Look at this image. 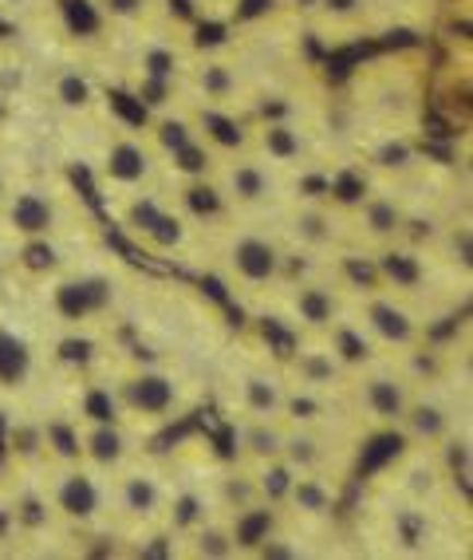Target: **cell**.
<instances>
[{
	"label": "cell",
	"instance_id": "cell-1",
	"mask_svg": "<svg viewBox=\"0 0 473 560\" xmlns=\"http://www.w3.org/2000/svg\"><path fill=\"white\" fill-rule=\"evenodd\" d=\"M154 171V154L151 147L134 135L131 127H122V135H115L107 142V154H103V178L115 182V186H142Z\"/></svg>",
	"mask_w": 473,
	"mask_h": 560
},
{
	"label": "cell",
	"instance_id": "cell-2",
	"mask_svg": "<svg viewBox=\"0 0 473 560\" xmlns=\"http://www.w3.org/2000/svg\"><path fill=\"white\" fill-rule=\"evenodd\" d=\"M193 130L198 139L210 147V151H225V154H241L252 147V130L245 119L233 115V107H213V103H198L193 107Z\"/></svg>",
	"mask_w": 473,
	"mask_h": 560
},
{
	"label": "cell",
	"instance_id": "cell-3",
	"mask_svg": "<svg viewBox=\"0 0 473 560\" xmlns=\"http://www.w3.org/2000/svg\"><path fill=\"white\" fill-rule=\"evenodd\" d=\"M111 304V280L103 277H83V280H63L56 296H51V308L60 312V320L80 324L95 312H103Z\"/></svg>",
	"mask_w": 473,
	"mask_h": 560
},
{
	"label": "cell",
	"instance_id": "cell-4",
	"mask_svg": "<svg viewBox=\"0 0 473 560\" xmlns=\"http://www.w3.org/2000/svg\"><path fill=\"white\" fill-rule=\"evenodd\" d=\"M122 402L134 410V415H146V419H162L170 415L174 402H178V387L174 380H166L162 371H139L122 383Z\"/></svg>",
	"mask_w": 473,
	"mask_h": 560
},
{
	"label": "cell",
	"instance_id": "cell-5",
	"mask_svg": "<svg viewBox=\"0 0 473 560\" xmlns=\"http://www.w3.org/2000/svg\"><path fill=\"white\" fill-rule=\"evenodd\" d=\"M229 265L245 284H269L281 272V253L264 237H237L229 249Z\"/></svg>",
	"mask_w": 473,
	"mask_h": 560
},
{
	"label": "cell",
	"instance_id": "cell-6",
	"mask_svg": "<svg viewBox=\"0 0 473 560\" xmlns=\"http://www.w3.org/2000/svg\"><path fill=\"white\" fill-rule=\"evenodd\" d=\"M99 501H103L99 486H95V478L83 470L63 474L60 486H56V510L71 521H91L95 513H99Z\"/></svg>",
	"mask_w": 473,
	"mask_h": 560
},
{
	"label": "cell",
	"instance_id": "cell-7",
	"mask_svg": "<svg viewBox=\"0 0 473 560\" xmlns=\"http://www.w3.org/2000/svg\"><path fill=\"white\" fill-rule=\"evenodd\" d=\"M252 147L264 154L269 162H296L304 154L300 130L293 127V119H261L252 130Z\"/></svg>",
	"mask_w": 473,
	"mask_h": 560
},
{
	"label": "cell",
	"instance_id": "cell-8",
	"mask_svg": "<svg viewBox=\"0 0 473 560\" xmlns=\"http://www.w3.org/2000/svg\"><path fill=\"white\" fill-rule=\"evenodd\" d=\"M51 9L60 16V28L80 44L103 40V32L111 28V24L103 21V12L95 0H51Z\"/></svg>",
	"mask_w": 473,
	"mask_h": 560
},
{
	"label": "cell",
	"instance_id": "cell-9",
	"mask_svg": "<svg viewBox=\"0 0 473 560\" xmlns=\"http://www.w3.org/2000/svg\"><path fill=\"white\" fill-rule=\"evenodd\" d=\"M51 103L71 110V115H83V110H91L95 103H99V88L91 83L87 71L60 68L56 75H51Z\"/></svg>",
	"mask_w": 473,
	"mask_h": 560
},
{
	"label": "cell",
	"instance_id": "cell-10",
	"mask_svg": "<svg viewBox=\"0 0 473 560\" xmlns=\"http://www.w3.org/2000/svg\"><path fill=\"white\" fill-rule=\"evenodd\" d=\"M9 221H12V230L24 233V237H48V230L56 225V206H51L44 194L24 190L12 198Z\"/></svg>",
	"mask_w": 473,
	"mask_h": 560
},
{
	"label": "cell",
	"instance_id": "cell-11",
	"mask_svg": "<svg viewBox=\"0 0 473 560\" xmlns=\"http://www.w3.org/2000/svg\"><path fill=\"white\" fill-rule=\"evenodd\" d=\"M193 88H198V103L233 107V100H237V71L222 60H202L193 68Z\"/></svg>",
	"mask_w": 473,
	"mask_h": 560
},
{
	"label": "cell",
	"instance_id": "cell-12",
	"mask_svg": "<svg viewBox=\"0 0 473 560\" xmlns=\"http://www.w3.org/2000/svg\"><path fill=\"white\" fill-rule=\"evenodd\" d=\"M32 375V348L24 336L0 328V387H24Z\"/></svg>",
	"mask_w": 473,
	"mask_h": 560
},
{
	"label": "cell",
	"instance_id": "cell-13",
	"mask_svg": "<svg viewBox=\"0 0 473 560\" xmlns=\"http://www.w3.org/2000/svg\"><path fill=\"white\" fill-rule=\"evenodd\" d=\"M367 324H371L375 336H383L387 343H399V348H406V343H414V336H418V328H414V320L406 316L399 304L391 301H371L367 304Z\"/></svg>",
	"mask_w": 473,
	"mask_h": 560
},
{
	"label": "cell",
	"instance_id": "cell-14",
	"mask_svg": "<svg viewBox=\"0 0 473 560\" xmlns=\"http://www.w3.org/2000/svg\"><path fill=\"white\" fill-rule=\"evenodd\" d=\"M363 402H367V410H371L375 419L383 422H399L406 415V390L403 383L387 380V375H375V380H367V387H363Z\"/></svg>",
	"mask_w": 473,
	"mask_h": 560
},
{
	"label": "cell",
	"instance_id": "cell-15",
	"mask_svg": "<svg viewBox=\"0 0 473 560\" xmlns=\"http://www.w3.org/2000/svg\"><path fill=\"white\" fill-rule=\"evenodd\" d=\"M181 206H186V213L198 221H217L225 213V190H217L210 182V174L205 178H186V186H181Z\"/></svg>",
	"mask_w": 473,
	"mask_h": 560
},
{
	"label": "cell",
	"instance_id": "cell-16",
	"mask_svg": "<svg viewBox=\"0 0 473 560\" xmlns=\"http://www.w3.org/2000/svg\"><path fill=\"white\" fill-rule=\"evenodd\" d=\"M272 194V178L261 162H237L229 166V198H237L241 206H261Z\"/></svg>",
	"mask_w": 473,
	"mask_h": 560
},
{
	"label": "cell",
	"instance_id": "cell-17",
	"mask_svg": "<svg viewBox=\"0 0 473 560\" xmlns=\"http://www.w3.org/2000/svg\"><path fill=\"white\" fill-rule=\"evenodd\" d=\"M107 24H119V28H151L162 16L158 0H95Z\"/></svg>",
	"mask_w": 473,
	"mask_h": 560
},
{
	"label": "cell",
	"instance_id": "cell-18",
	"mask_svg": "<svg viewBox=\"0 0 473 560\" xmlns=\"http://www.w3.org/2000/svg\"><path fill=\"white\" fill-rule=\"evenodd\" d=\"M83 454H87V458L95 462V466H103V470L119 466L122 454H127L122 431L115 427V422H95V427H91V434L83 439Z\"/></svg>",
	"mask_w": 473,
	"mask_h": 560
},
{
	"label": "cell",
	"instance_id": "cell-19",
	"mask_svg": "<svg viewBox=\"0 0 473 560\" xmlns=\"http://www.w3.org/2000/svg\"><path fill=\"white\" fill-rule=\"evenodd\" d=\"M335 312H340V304H335V296L323 289V284H304V289L296 292V316H300L308 328H332Z\"/></svg>",
	"mask_w": 473,
	"mask_h": 560
},
{
	"label": "cell",
	"instance_id": "cell-20",
	"mask_svg": "<svg viewBox=\"0 0 473 560\" xmlns=\"http://www.w3.org/2000/svg\"><path fill=\"white\" fill-rule=\"evenodd\" d=\"M367 194H371V178H367L363 166H343V171H335L332 178H328V198H332L335 206H343V210L363 206Z\"/></svg>",
	"mask_w": 473,
	"mask_h": 560
},
{
	"label": "cell",
	"instance_id": "cell-21",
	"mask_svg": "<svg viewBox=\"0 0 473 560\" xmlns=\"http://www.w3.org/2000/svg\"><path fill=\"white\" fill-rule=\"evenodd\" d=\"M406 451V434L399 431H383V434H375L367 446H363L359 454V478H371V474H379L383 466H391L394 458H403Z\"/></svg>",
	"mask_w": 473,
	"mask_h": 560
},
{
	"label": "cell",
	"instance_id": "cell-22",
	"mask_svg": "<svg viewBox=\"0 0 473 560\" xmlns=\"http://www.w3.org/2000/svg\"><path fill=\"white\" fill-rule=\"evenodd\" d=\"M272 529H276V513L269 510V505H249V510L237 517V525H233V545L237 549H257L264 537H272Z\"/></svg>",
	"mask_w": 473,
	"mask_h": 560
},
{
	"label": "cell",
	"instance_id": "cell-23",
	"mask_svg": "<svg viewBox=\"0 0 473 560\" xmlns=\"http://www.w3.org/2000/svg\"><path fill=\"white\" fill-rule=\"evenodd\" d=\"M375 265H379V277L391 280L394 289H418L423 284V260L406 249H387Z\"/></svg>",
	"mask_w": 473,
	"mask_h": 560
},
{
	"label": "cell",
	"instance_id": "cell-24",
	"mask_svg": "<svg viewBox=\"0 0 473 560\" xmlns=\"http://www.w3.org/2000/svg\"><path fill=\"white\" fill-rule=\"evenodd\" d=\"M363 221H367V230H371L375 237H394V233L403 230V210H399L394 198H375V194H367V201H363Z\"/></svg>",
	"mask_w": 473,
	"mask_h": 560
},
{
	"label": "cell",
	"instance_id": "cell-25",
	"mask_svg": "<svg viewBox=\"0 0 473 560\" xmlns=\"http://www.w3.org/2000/svg\"><path fill=\"white\" fill-rule=\"evenodd\" d=\"M257 331H261V340L269 343L272 360H281V363L296 360V351H300V336H296V328H288V324L276 320V316H261V320H257Z\"/></svg>",
	"mask_w": 473,
	"mask_h": 560
},
{
	"label": "cell",
	"instance_id": "cell-26",
	"mask_svg": "<svg viewBox=\"0 0 473 560\" xmlns=\"http://www.w3.org/2000/svg\"><path fill=\"white\" fill-rule=\"evenodd\" d=\"M44 451H51L60 462H80L83 458V442H80V431L71 427V422L56 419L44 427Z\"/></svg>",
	"mask_w": 473,
	"mask_h": 560
},
{
	"label": "cell",
	"instance_id": "cell-27",
	"mask_svg": "<svg viewBox=\"0 0 473 560\" xmlns=\"http://www.w3.org/2000/svg\"><path fill=\"white\" fill-rule=\"evenodd\" d=\"M403 419L411 422V434H414V439H426V442L446 439V431H450V419H446V415H442V410H438V407H430V402H418V407H406Z\"/></svg>",
	"mask_w": 473,
	"mask_h": 560
},
{
	"label": "cell",
	"instance_id": "cell-28",
	"mask_svg": "<svg viewBox=\"0 0 473 560\" xmlns=\"http://www.w3.org/2000/svg\"><path fill=\"white\" fill-rule=\"evenodd\" d=\"M170 159H174V171L186 174V178H205V174L213 171V151L202 139H190L186 147H178Z\"/></svg>",
	"mask_w": 473,
	"mask_h": 560
},
{
	"label": "cell",
	"instance_id": "cell-29",
	"mask_svg": "<svg viewBox=\"0 0 473 560\" xmlns=\"http://www.w3.org/2000/svg\"><path fill=\"white\" fill-rule=\"evenodd\" d=\"M122 505L131 513H139V517H151V513L158 510V486H154L151 478L134 474V478L122 481Z\"/></svg>",
	"mask_w": 473,
	"mask_h": 560
},
{
	"label": "cell",
	"instance_id": "cell-30",
	"mask_svg": "<svg viewBox=\"0 0 473 560\" xmlns=\"http://www.w3.org/2000/svg\"><path fill=\"white\" fill-rule=\"evenodd\" d=\"M288 498H293L296 510H304V513H328L332 510V493H328V486H323L320 478H293Z\"/></svg>",
	"mask_w": 473,
	"mask_h": 560
},
{
	"label": "cell",
	"instance_id": "cell-31",
	"mask_svg": "<svg viewBox=\"0 0 473 560\" xmlns=\"http://www.w3.org/2000/svg\"><path fill=\"white\" fill-rule=\"evenodd\" d=\"M332 351H335V360L347 363V368H355V363H367V360H371V343L363 340V331H355V328H335Z\"/></svg>",
	"mask_w": 473,
	"mask_h": 560
},
{
	"label": "cell",
	"instance_id": "cell-32",
	"mask_svg": "<svg viewBox=\"0 0 473 560\" xmlns=\"http://www.w3.org/2000/svg\"><path fill=\"white\" fill-rule=\"evenodd\" d=\"M411 162H414V147L406 139H383L371 151V166H379V171H406Z\"/></svg>",
	"mask_w": 473,
	"mask_h": 560
},
{
	"label": "cell",
	"instance_id": "cell-33",
	"mask_svg": "<svg viewBox=\"0 0 473 560\" xmlns=\"http://www.w3.org/2000/svg\"><path fill=\"white\" fill-rule=\"evenodd\" d=\"M245 407L252 415H272V410L281 407V390L272 387L269 380H261V375H249L245 380Z\"/></svg>",
	"mask_w": 473,
	"mask_h": 560
},
{
	"label": "cell",
	"instance_id": "cell-34",
	"mask_svg": "<svg viewBox=\"0 0 473 560\" xmlns=\"http://www.w3.org/2000/svg\"><path fill=\"white\" fill-rule=\"evenodd\" d=\"M281 9V0H229V21L225 24H261Z\"/></svg>",
	"mask_w": 473,
	"mask_h": 560
},
{
	"label": "cell",
	"instance_id": "cell-35",
	"mask_svg": "<svg viewBox=\"0 0 473 560\" xmlns=\"http://www.w3.org/2000/svg\"><path fill=\"white\" fill-rule=\"evenodd\" d=\"M293 490V466L288 462H272L269 470L261 474V493L269 498V505H281Z\"/></svg>",
	"mask_w": 473,
	"mask_h": 560
},
{
	"label": "cell",
	"instance_id": "cell-36",
	"mask_svg": "<svg viewBox=\"0 0 473 560\" xmlns=\"http://www.w3.org/2000/svg\"><path fill=\"white\" fill-rule=\"evenodd\" d=\"M293 363L304 375V383H332V375H335L332 355H323V351H296Z\"/></svg>",
	"mask_w": 473,
	"mask_h": 560
},
{
	"label": "cell",
	"instance_id": "cell-37",
	"mask_svg": "<svg viewBox=\"0 0 473 560\" xmlns=\"http://www.w3.org/2000/svg\"><path fill=\"white\" fill-rule=\"evenodd\" d=\"M83 415L91 422H115L119 419V402H115V395L107 387H91L83 395Z\"/></svg>",
	"mask_w": 473,
	"mask_h": 560
},
{
	"label": "cell",
	"instance_id": "cell-38",
	"mask_svg": "<svg viewBox=\"0 0 473 560\" xmlns=\"http://www.w3.org/2000/svg\"><path fill=\"white\" fill-rule=\"evenodd\" d=\"M21 265L28 272H51L60 265V257H56V249L48 245V237H32L21 249Z\"/></svg>",
	"mask_w": 473,
	"mask_h": 560
},
{
	"label": "cell",
	"instance_id": "cell-39",
	"mask_svg": "<svg viewBox=\"0 0 473 560\" xmlns=\"http://www.w3.org/2000/svg\"><path fill=\"white\" fill-rule=\"evenodd\" d=\"M394 533H399V540H403L406 549H418L426 537H430V525H426L423 513L414 510H403L399 517H394Z\"/></svg>",
	"mask_w": 473,
	"mask_h": 560
},
{
	"label": "cell",
	"instance_id": "cell-40",
	"mask_svg": "<svg viewBox=\"0 0 473 560\" xmlns=\"http://www.w3.org/2000/svg\"><path fill=\"white\" fill-rule=\"evenodd\" d=\"M142 237H151L158 249H174V245H181V221L158 210V218L146 225V233H142Z\"/></svg>",
	"mask_w": 473,
	"mask_h": 560
},
{
	"label": "cell",
	"instance_id": "cell-41",
	"mask_svg": "<svg viewBox=\"0 0 473 560\" xmlns=\"http://www.w3.org/2000/svg\"><path fill=\"white\" fill-rule=\"evenodd\" d=\"M245 446H249V454H257V458H272V454H281V434L272 431L269 422H257V427L245 431Z\"/></svg>",
	"mask_w": 473,
	"mask_h": 560
},
{
	"label": "cell",
	"instance_id": "cell-42",
	"mask_svg": "<svg viewBox=\"0 0 473 560\" xmlns=\"http://www.w3.org/2000/svg\"><path fill=\"white\" fill-rule=\"evenodd\" d=\"M343 272H347V280H352L355 289H363V292H375L379 284H383V277H379V265H371V260L343 257Z\"/></svg>",
	"mask_w": 473,
	"mask_h": 560
},
{
	"label": "cell",
	"instance_id": "cell-43",
	"mask_svg": "<svg viewBox=\"0 0 473 560\" xmlns=\"http://www.w3.org/2000/svg\"><path fill=\"white\" fill-rule=\"evenodd\" d=\"M9 451L16 458H36L44 451V427H16V431H9Z\"/></svg>",
	"mask_w": 473,
	"mask_h": 560
},
{
	"label": "cell",
	"instance_id": "cell-44",
	"mask_svg": "<svg viewBox=\"0 0 473 560\" xmlns=\"http://www.w3.org/2000/svg\"><path fill=\"white\" fill-rule=\"evenodd\" d=\"M56 355H60V363H71V368H87L95 360V343L87 336H68V340L56 343Z\"/></svg>",
	"mask_w": 473,
	"mask_h": 560
},
{
	"label": "cell",
	"instance_id": "cell-45",
	"mask_svg": "<svg viewBox=\"0 0 473 560\" xmlns=\"http://www.w3.org/2000/svg\"><path fill=\"white\" fill-rule=\"evenodd\" d=\"M237 552V545H233L229 533L222 529H202L198 533V557H213V560H225Z\"/></svg>",
	"mask_w": 473,
	"mask_h": 560
},
{
	"label": "cell",
	"instance_id": "cell-46",
	"mask_svg": "<svg viewBox=\"0 0 473 560\" xmlns=\"http://www.w3.org/2000/svg\"><path fill=\"white\" fill-rule=\"evenodd\" d=\"M12 513H16V525H24V529H40V525H48V505H44L40 498H24Z\"/></svg>",
	"mask_w": 473,
	"mask_h": 560
},
{
	"label": "cell",
	"instance_id": "cell-47",
	"mask_svg": "<svg viewBox=\"0 0 473 560\" xmlns=\"http://www.w3.org/2000/svg\"><path fill=\"white\" fill-rule=\"evenodd\" d=\"M198 521H202V501L193 498V493H181L174 501V529H190Z\"/></svg>",
	"mask_w": 473,
	"mask_h": 560
},
{
	"label": "cell",
	"instance_id": "cell-48",
	"mask_svg": "<svg viewBox=\"0 0 473 560\" xmlns=\"http://www.w3.org/2000/svg\"><path fill=\"white\" fill-rule=\"evenodd\" d=\"M281 451H284V458H288V466H312V462L320 458V451H316V442H312V439H293V442H284Z\"/></svg>",
	"mask_w": 473,
	"mask_h": 560
},
{
	"label": "cell",
	"instance_id": "cell-49",
	"mask_svg": "<svg viewBox=\"0 0 473 560\" xmlns=\"http://www.w3.org/2000/svg\"><path fill=\"white\" fill-rule=\"evenodd\" d=\"M450 249H453V260H458L462 269H470V265H473V233H470V225H462V230L450 233Z\"/></svg>",
	"mask_w": 473,
	"mask_h": 560
},
{
	"label": "cell",
	"instance_id": "cell-50",
	"mask_svg": "<svg viewBox=\"0 0 473 560\" xmlns=\"http://www.w3.org/2000/svg\"><path fill=\"white\" fill-rule=\"evenodd\" d=\"M296 225H300V233L308 241H328V237H332V230H328V218H323L320 210L300 213V221H296Z\"/></svg>",
	"mask_w": 473,
	"mask_h": 560
},
{
	"label": "cell",
	"instance_id": "cell-51",
	"mask_svg": "<svg viewBox=\"0 0 473 560\" xmlns=\"http://www.w3.org/2000/svg\"><path fill=\"white\" fill-rule=\"evenodd\" d=\"M446 462H450V474H462L470 470V446L465 442H446Z\"/></svg>",
	"mask_w": 473,
	"mask_h": 560
},
{
	"label": "cell",
	"instance_id": "cell-52",
	"mask_svg": "<svg viewBox=\"0 0 473 560\" xmlns=\"http://www.w3.org/2000/svg\"><path fill=\"white\" fill-rule=\"evenodd\" d=\"M252 552H257L261 560H293L296 557V549H288V545H281V540H272V537H264Z\"/></svg>",
	"mask_w": 473,
	"mask_h": 560
},
{
	"label": "cell",
	"instance_id": "cell-53",
	"mask_svg": "<svg viewBox=\"0 0 473 560\" xmlns=\"http://www.w3.org/2000/svg\"><path fill=\"white\" fill-rule=\"evenodd\" d=\"M139 557L142 560H166V557H174V540L170 537H151V545H142Z\"/></svg>",
	"mask_w": 473,
	"mask_h": 560
},
{
	"label": "cell",
	"instance_id": "cell-54",
	"mask_svg": "<svg viewBox=\"0 0 473 560\" xmlns=\"http://www.w3.org/2000/svg\"><path fill=\"white\" fill-rule=\"evenodd\" d=\"M300 194L304 198H328V174H308V178L300 182Z\"/></svg>",
	"mask_w": 473,
	"mask_h": 560
},
{
	"label": "cell",
	"instance_id": "cell-55",
	"mask_svg": "<svg viewBox=\"0 0 473 560\" xmlns=\"http://www.w3.org/2000/svg\"><path fill=\"white\" fill-rule=\"evenodd\" d=\"M288 410H293L296 419H316L320 402H316V399H293V402H288Z\"/></svg>",
	"mask_w": 473,
	"mask_h": 560
},
{
	"label": "cell",
	"instance_id": "cell-56",
	"mask_svg": "<svg viewBox=\"0 0 473 560\" xmlns=\"http://www.w3.org/2000/svg\"><path fill=\"white\" fill-rule=\"evenodd\" d=\"M12 529H16V513H12L9 505H0V545L12 537Z\"/></svg>",
	"mask_w": 473,
	"mask_h": 560
},
{
	"label": "cell",
	"instance_id": "cell-57",
	"mask_svg": "<svg viewBox=\"0 0 473 560\" xmlns=\"http://www.w3.org/2000/svg\"><path fill=\"white\" fill-rule=\"evenodd\" d=\"M202 289H210V296H213L217 304H229V292H225V284H222L217 277H205V280H202Z\"/></svg>",
	"mask_w": 473,
	"mask_h": 560
},
{
	"label": "cell",
	"instance_id": "cell-58",
	"mask_svg": "<svg viewBox=\"0 0 473 560\" xmlns=\"http://www.w3.org/2000/svg\"><path fill=\"white\" fill-rule=\"evenodd\" d=\"M205 16H213V9H229V0H198Z\"/></svg>",
	"mask_w": 473,
	"mask_h": 560
},
{
	"label": "cell",
	"instance_id": "cell-59",
	"mask_svg": "<svg viewBox=\"0 0 473 560\" xmlns=\"http://www.w3.org/2000/svg\"><path fill=\"white\" fill-rule=\"evenodd\" d=\"M12 36H16V28H12V24L4 21V16H0V44H4V40H12Z\"/></svg>",
	"mask_w": 473,
	"mask_h": 560
}]
</instances>
